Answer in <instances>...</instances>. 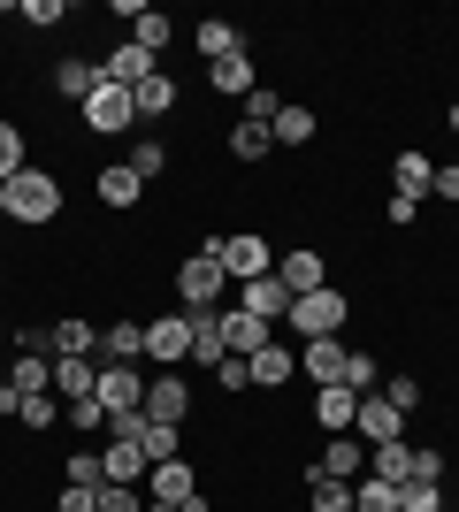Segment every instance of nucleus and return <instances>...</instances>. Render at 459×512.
I'll return each mask as SVG.
<instances>
[{"mask_svg": "<svg viewBox=\"0 0 459 512\" xmlns=\"http://www.w3.org/2000/svg\"><path fill=\"white\" fill-rule=\"evenodd\" d=\"M222 291H230V276H222V237H207V245L176 268V299H184V314H199V306H222Z\"/></svg>", "mask_w": 459, "mask_h": 512, "instance_id": "1", "label": "nucleus"}, {"mask_svg": "<svg viewBox=\"0 0 459 512\" xmlns=\"http://www.w3.org/2000/svg\"><path fill=\"white\" fill-rule=\"evenodd\" d=\"M345 321H352V299L322 283V291H306V299H291V321H284V329H291L299 344H314V337H337Z\"/></svg>", "mask_w": 459, "mask_h": 512, "instance_id": "2", "label": "nucleus"}, {"mask_svg": "<svg viewBox=\"0 0 459 512\" xmlns=\"http://www.w3.org/2000/svg\"><path fill=\"white\" fill-rule=\"evenodd\" d=\"M8 214H16V222H54V214H62V184L46 169H23L16 184H8Z\"/></svg>", "mask_w": 459, "mask_h": 512, "instance_id": "3", "label": "nucleus"}, {"mask_svg": "<svg viewBox=\"0 0 459 512\" xmlns=\"http://www.w3.org/2000/svg\"><path fill=\"white\" fill-rule=\"evenodd\" d=\"M222 276H230V283L276 276V245H268L261 230H238V237H222Z\"/></svg>", "mask_w": 459, "mask_h": 512, "instance_id": "4", "label": "nucleus"}, {"mask_svg": "<svg viewBox=\"0 0 459 512\" xmlns=\"http://www.w3.org/2000/svg\"><path fill=\"white\" fill-rule=\"evenodd\" d=\"M85 130H100V138H123V130H138V107H131V92L123 85H92V100H85Z\"/></svg>", "mask_w": 459, "mask_h": 512, "instance_id": "5", "label": "nucleus"}, {"mask_svg": "<svg viewBox=\"0 0 459 512\" xmlns=\"http://www.w3.org/2000/svg\"><path fill=\"white\" fill-rule=\"evenodd\" d=\"M146 360L161 367V375L192 360V314H161V321H146Z\"/></svg>", "mask_w": 459, "mask_h": 512, "instance_id": "6", "label": "nucleus"}, {"mask_svg": "<svg viewBox=\"0 0 459 512\" xmlns=\"http://www.w3.org/2000/svg\"><path fill=\"white\" fill-rule=\"evenodd\" d=\"M352 436H360V444H398V436H406V413H398L383 390H368L360 413H352Z\"/></svg>", "mask_w": 459, "mask_h": 512, "instance_id": "7", "label": "nucleus"}, {"mask_svg": "<svg viewBox=\"0 0 459 512\" xmlns=\"http://www.w3.org/2000/svg\"><path fill=\"white\" fill-rule=\"evenodd\" d=\"M184 413H192V383H184V375H153L146 383V421H161V428H184Z\"/></svg>", "mask_w": 459, "mask_h": 512, "instance_id": "8", "label": "nucleus"}, {"mask_svg": "<svg viewBox=\"0 0 459 512\" xmlns=\"http://www.w3.org/2000/svg\"><path fill=\"white\" fill-rule=\"evenodd\" d=\"M345 367H352V352L337 337H314V344H299V375L314 390H329V383H345Z\"/></svg>", "mask_w": 459, "mask_h": 512, "instance_id": "9", "label": "nucleus"}, {"mask_svg": "<svg viewBox=\"0 0 459 512\" xmlns=\"http://www.w3.org/2000/svg\"><path fill=\"white\" fill-rule=\"evenodd\" d=\"M276 276H284L291 299H306V291H322V283H329V260L314 253V245H291V253H276Z\"/></svg>", "mask_w": 459, "mask_h": 512, "instance_id": "10", "label": "nucleus"}, {"mask_svg": "<svg viewBox=\"0 0 459 512\" xmlns=\"http://www.w3.org/2000/svg\"><path fill=\"white\" fill-rule=\"evenodd\" d=\"M184 497H199V474L184 467V459H153L146 467V505H184Z\"/></svg>", "mask_w": 459, "mask_h": 512, "instance_id": "11", "label": "nucleus"}, {"mask_svg": "<svg viewBox=\"0 0 459 512\" xmlns=\"http://www.w3.org/2000/svg\"><path fill=\"white\" fill-rule=\"evenodd\" d=\"M238 306L253 321H268V329H276V321H291V291H284V276H253V283H238Z\"/></svg>", "mask_w": 459, "mask_h": 512, "instance_id": "12", "label": "nucleus"}, {"mask_svg": "<svg viewBox=\"0 0 459 512\" xmlns=\"http://www.w3.org/2000/svg\"><path fill=\"white\" fill-rule=\"evenodd\" d=\"M100 406H108V413L146 406V375H138L131 360H108V367H100Z\"/></svg>", "mask_w": 459, "mask_h": 512, "instance_id": "13", "label": "nucleus"}, {"mask_svg": "<svg viewBox=\"0 0 459 512\" xmlns=\"http://www.w3.org/2000/svg\"><path fill=\"white\" fill-rule=\"evenodd\" d=\"M306 474H329V482H360V474H368V444H360V436H329L322 459H314Z\"/></svg>", "mask_w": 459, "mask_h": 512, "instance_id": "14", "label": "nucleus"}, {"mask_svg": "<svg viewBox=\"0 0 459 512\" xmlns=\"http://www.w3.org/2000/svg\"><path fill=\"white\" fill-rule=\"evenodd\" d=\"M192 46L207 54V69H215V62H230V54H253V46H245V31H238L230 16H207V23H192Z\"/></svg>", "mask_w": 459, "mask_h": 512, "instance_id": "15", "label": "nucleus"}, {"mask_svg": "<svg viewBox=\"0 0 459 512\" xmlns=\"http://www.w3.org/2000/svg\"><path fill=\"white\" fill-rule=\"evenodd\" d=\"M153 69H161V54H146V46H131V39H123V46L108 54V62H100V77H108V85H123V92H138V85L153 77Z\"/></svg>", "mask_w": 459, "mask_h": 512, "instance_id": "16", "label": "nucleus"}, {"mask_svg": "<svg viewBox=\"0 0 459 512\" xmlns=\"http://www.w3.org/2000/svg\"><path fill=\"white\" fill-rule=\"evenodd\" d=\"M429 184H437V161H429L421 146H406V153L391 161V192H398V199H414V207H421V199H429Z\"/></svg>", "mask_w": 459, "mask_h": 512, "instance_id": "17", "label": "nucleus"}, {"mask_svg": "<svg viewBox=\"0 0 459 512\" xmlns=\"http://www.w3.org/2000/svg\"><path fill=\"white\" fill-rule=\"evenodd\" d=\"M46 352H54V360H100V329H92V321H54V329H46Z\"/></svg>", "mask_w": 459, "mask_h": 512, "instance_id": "18", "label": "nucleus"}, {"mask_svg": "<svg viewBox=\"0 0 459 512\" xmlns=\"http://www.w3.org/2000/svg\"><path fill=\"white\" fill-rule=\"evenodd\" d=\"M230 360V337H222V306H199L192 314V367H222Z\"/></svg>", "mask_w": 459, "mask_h": 512, "instance_id": "19", "label": "nucleus"}, {"mask_svg": "<svg viewBox=\"0 0 459 512\" xmlns=\"http://www.w3.org/2000/svg\"><path fill=\"white\" fill-rule=\"evenodd\" d=\"M368 474L391 482V490H406V482H414V444H406V436H398V444H368Z\"/></svg>", "mask_w": 459, "mask_h": 512, "instance_id": "20", "label": "nucleus"}, {"mask_svg": "<svg viewBox=\"0 0 459 512\" xmlns=\"http://www.w3.org/2000/svg\"><path fill=\"white\" fill-rule=\"evenodd\" d=\"M352 413H360V390H345V383L314 390V421H322L329 436H352Z\"/></svg>", "mask_w": 459, "mask_h": 512, "instance_id": "21", "label": "nucleus"}, {"mask_svg": "<svg viewBox=\"0 0 459 512\" xmlns=\"http://www.w3.org/2000/svg\"><path fill=\"white\" fill-rule=\"evenodd\" d=\"M222 337H230V352H238V360H253L261 344H276V329H268V321H253L245 306H230V314H222Z\"/></svg>", "mask_w": 459, "mask_h": 512, "instance_id": "22", "label": "nucleus"}, {"mask_svg": "<svg viewBox=\"0 0 459 512\" xmlns=\"http://www.w3.org/2000/svg\"><path fill=\"white\" fill-rule=\"evenodd\" d=\"M100 467H108V482H131V490H138L153 459H146V444H131V436H115V444L100 451Z\"/></svg>", "mask_w": 459, "mask_h": 512, "instance_id": "23", "label": "nucleus"}, {"mask_svg": "<svg viewBox=\"0 0 459 512\" xmlns=\"http://www.w3.org/2000/svg\"><path fill=\"white\" fill-rule=\"evenodd\" d=\"M207 85H215L222 100H238V107H245V92H261V77H253V54H230V62H215V69H207Z\"/></svg>", "mask_w": 459, "mask_h": 512, "instance_id": "24", "label": "nucleus"}, {"mask_svg": "<svg viewBox=\"0 0 459 512\" xmlns=\"http://www.w3.org/2000/svg\"><path fill=\"white\" fill-rule=\"evenodd\" d=\"M92 85H100V62L69 54V62H54V85H46V92H62V100H77V107H85V100H92Z\"/></svg>", "mask_w": 459, "mask_h": 512, "instance_id": "25", "label": "nucleus"}, {"mask_svg": "<svg viewBox=\"0 0 459 512\" xmlns=\"http://www.w3.org/2000/svg\"><path fill=\"white\" fill-rule=\"evenodd\" d=\"M108 360H146V321H108V337H100V367Z\"/></svg>", "mask_w": 459, "mask_h": 512, "instance_id": "26", "label": "nucleus"}, {"mask_svg": "<svg viewBox=\"0 0 459 512\" xmlns=\"http://www.w3.org/2000/svg\"><path fill=\"white\" fill-rule=\"evenodd\" d=\"M131 107H138V123H161V115L176 107V77H169V69H153L146 85L131 92Z\"/></svg>", "mask_w": 459, "mask_h": 512, "instance_id": "27", "label": "nucleus"}, {"mask_svg": "<svg viewBox=\"0 0 459 512\" xmlns=\"http://www.w3.org/2000/svg\"><path fill=\"white\" fill-rule=\"evenodd\" d=\"M92 192H100V207H138V192H146V184H138L123 161H108V169L92 176Z\"/></svg>", "mask_w": 459, "mask_h": 512, "instance_id": "28", "label": "nucleus"}, {"mask_svg": "<svg viewBox=\"0 0 459 512\" xmlns=\"http://www.w3.org/2000/svg\"><path fill=\"white\" fill-rule=\"evenodd\" d=\"M245 367H253V390H284L291 383V344H261Z\"/></svg>", "mask_w": 459, "mask_h": 512, "instance_id": "29", "label": "nucleus"}, {"mask_svg": "<svg viewBox=\"0 0 459 512\" xmlns=\"http://www.w3.org/2000/svg\"><path fill=\"white\" fill-rule=\"evenodd\" d=\"M54 390H69V398H100V360H54Z\"/></svg>", "mask_w": 459, "mask_h": 512, "instance_id": "30", "label": "nucleus"}, {"mask_svg": "<svg viewBox=\"0 0 459 512\" xmlns=\"http://www.w3.org/2000/svg\"><path fill=\"white\" fill-rule=\"evenodd\" d=\"M8 383H16L23 398H39V390L54 383V360H46V352H16V367H8Z\"/></svg>", "mask_w": 459, "mask_h": 512, "instance_id": "31", "label": "nucleus"}, {"mask_svg": "<svg viewBox=\"0 0 459 512\" xmlns=\"http://www.w3.org/2000/svg\"><path fill=\"white\" fill-rule=\"evenodd\" d=\"M268 153H276V130L268 123H238L230 130V161H268Z\"/></svg>", "mask_w": 459, "mask_h": 512, "instance_id": "32", "label": "nucleus"}, {"mask_svg": "<svg viewBox=\"0 0 459 512\" xmlns=\"http://www.w3.org/2000/svg\"><path fill=\"white\" fill-rule=\"evenodd\" d=\"M123 169H131L138 184H153V176H169V146H161V138H138V146L123 153Z\"/></svg>", "mask_w": 459, "mask_h": 512, "instance_id": "33", "label": "nucleus"}, {"mask_svg": "<svg viewBox=\"0 0 459 512\" xmlns=\"http://www.w3.org/2000/svg\"><path fill=\"white\" fill-rule=\"evenodd\" d=\"M268 130H276V146H306V138H314V130H322V123H314V107L284 100V115H276V123H268Z\"/></svg>", "mask_w": 459, "mask_h": 512, "instance_id": "34", "label": "nucleus"}, {"mask_svg": "<svg viewBox=\"0 0 459 512\" xmlns=\"http://www.w3.org/2000/svg\"><path fill=\"white\" fill-rule=\"evenodd\" d=\"M306 512H352V482H329V474H306Z\"/></svg>", "mask_w": 459, "mask_h": 512, "instance_id": "35", "label": "nucleus"}, {"mask_svg": "<svg viewBox=\"0 0 459 512\" xmlns=\"http://www.w3.org/2000/svg\"><path fill=\"white\" fill-rule=\"evenodd\" d=\"M352 512H398V490L375 482V474H360V482H352Z\"/></svg>", "mask_w": 459, "mask_h": 512, "instance_id": "36", "label": "nucleus"}, {"mask_svg": "<svg viewBox=\"0 0 459 512\" xmlns=\"http://www.w3.org/2000/svg\"><path fill=\"white\" fill-rule=\"evenodd\" d=\"M69 490H100V482H108V467H100V451H69Z\"/></svg>", "mask_w": 459, "mask_h": 512, "instance_id": "37", "label": "nucleus"}, {"mask_svg": "<svg viewBox=\"0 0 459 512\" xmlns=\"http://www.w3.org/2000/svg\"><path fill=\"white\" fill-rule=\"evenodd\" d=\"M23 169H31V161H23V130H16V123H0V184H16Z\"/></svg>", "mask_w": 459, "mask_h": 512, "instance_id": "38", "label": "nucleus"}, {"mask_svg": "<svg viewBox=\"0 0 459 512\" xmlns=\"http://www.w3.org/2000/svg\"><path fill=\"white\" fill-rule=\"evenodd\" d=\"M131 46H146V54H161V46H169V16H161V8H146V16L131 23Z\"/></svg>", "mask_w": 459, "mask_h": 512, "instance_id": "39", "label": "nucleus"}, {"mask_svg": "<svg viewBox=\"0 0 459 512\" xmlns=\"http://www.w3.org/2000/svg\"><path fill=\"white\" fill-rule=\"evenodd\" d=\"M398 512H444V482H406V490H398Z\"/></svg>", "mask_w": 459, "mask_h": 512, "instance_id": "40", "label": "nucleus"}, {"mask_svg": "<svg viewBox=\"0 0 459 512\" xmlns=\"http://www.w3.org/2000/svg\"><path fill=\"white\" fill-rule=\"evenodd\" d=\"M345 390H383V367H375V352H352V367H345Z\"/></svg>", "mask_w": 459, "mask_h": 512, "instance_id": "41", "label": "nucleus"}, {"mask_svg": "<svg viewBox=\"0 0 459 512\" xmlns=\"http://www.w3.org/2000/svg\"><path fill=\"white\" fill-rule=\"evenodd\" d=\"M62 421L77 428V436H92V428L108 421V406H100V398H69V406H62Z\"/></svg>", "mask_w": 459, "mask_h": 512, "instance_id": "42", "label": "nucleus"}, {"mask_svg": "<svg viewBox=\"0 0 459 512\" xmlns=\"http://www.w3.org/2000/svg\"><path fill=\"white\" fill-rule=\"evenodd\" d=\"M138 444H146V459H184L176 428H161V421H146V436H138Z\"/></svg>", "mask_w": 459, "mask_h": 512, "instance_id": "43", "label": "nucleus"}, {"mask_svg": "<svg viewBox=\"0 0 459 512\" xmlns=\"http://www.w3.org/2000/svg\"><path fill=\"white\" fill-rule=\"evenodd\" d=\"M100 512H146V497L131 482H100Z\"/></svg>", "mask_w": 459, "mask_h": 512, "instance_id": "44", "label": "nucleus"}, {"mask_svg": "<svg viewBox=\"0 0 459 512\" xmlns=\"http://www.w3.org/2000/svg\"><path fill=\"white\" fill-rule=\"evenodd\" d=\"M276 115H284V100H276V92H245V115H238V123H276Z\"/></svg>", "mask_w": 459, "mask_h": 512, "instance_id": "45", "label": "nucleus"}, {"mask_svg": "<svg viewBox=\"0 0 459 512\" xmlns=\"http://www.w3.org/2000/svg\"><path fill=\"white\" fill-rule=\"evenodd\" d=\"M16 421H23V428H54V421H62V406H54V398L39 390V398H23V413H16Z\"/></svg>", "mask_w": 459, "mask_h": 512, "instance_id": "46", "label": "nucleus"}, {"mask_svg": "<svg viewBox=\"0 0 459 512\" xmlns=\"http://www.w3.org/2000/svg\"><path fill=\"white\" fill-rule=\"evenodd\" d=\"M383 398H391L398 413H421V383H414V375H391V383H383Z\"/></svg>", "mask_w": 459, "mask_h": 512, "instance_id": "47", "label": "nucleus"}, {"mask_svg": "<svg viewBox=\"0 0 459 512\" xmlns=\"http://www.w3.org/2000/svg\"><path fill=\"white\" fill-rule=\"evenodd\" d=\"M215 390H253V367H245L238 352H230V360L215 367Z\"/></svg>", "mask_w": 459, "mask_h": 512, "instance_id": "48", "label": "nucleus"}, {"mask_svg": "<svg viewBox=\"0 0 459 512\" xmlns=\"http://www.w3.org/2000/svg\"><path fill=\"white\" fill-rule=\"evenodd\" d=\"M16 16H23V23H39V31H46V23H62V16H69V8H62V0H23Z\"/></svg>", "mask_w": 459, "mask_h": 512, "instance_id": "49", "label": "nucleus"}, {"mask_svg": "<svg viewBox=\"0 0 459 512\" xmlns=\"http://www.w3.org/2000/svg\"><path fill=\"white\" fill-rule=\"evenodd\" d=\"M54 512H100V490H69V482H62V497H54Z\"/></svg>", "mask_w": 459, "mask_h": 512, "instance_id": "50", "label": "nucleus"}, {"mask_svg": "<svg viewBox=\"0 0 459 512\" xmlns=\"http://www.w3.org/2000/svg\"><path fill=\"white\" fill-rule=\"evenodd\" d=\"M414 482H444V451H421L414 444Z\"/></svg>", "mask_w": 459, "mask_h": 512, "instance_id": "51", "label": "nucleus"}, {"mask_svg": "<svg viewBox=\"0 0 459 512\" xmlns=\"http://www.w3.org/2000/svg\"><path fill=\"white\" fill-rule=\"evenodd\" d=\"M429 199H452V207H459V161H444V169H437V184H429Z\"/></svg>", "mask_w": 459, "mask_h": 512, "instance_id": "52", "label": "nucleus"}, {"mask_svg": "<svg viewBox=\"0 0 459 512\" xmlns=\"http://www.w3.org/2000/svg\"><path fill=\"white\" fill-rule=\"evenodd\" d=\"M16 413H23V390H16V383H0V421H16Z\"/></svg>", "mask_w": 459, "mask_h": 512, "instance_id": "53", "label": "nucleus"}, {"mask_svg": "<svg viewBox=\"0 0 459 512\" xmlns=\"http://www.w3.org/2000/svg\"><path fill=\"white\" fill-rule=\"evenodd\" d=\"M444 123H452V138H459V100H452V115H444Z\"/></svg>", "mask_w": 459, "mask_h": 512, "instance_id": "54", "label": "nucleus"}, {"mask_svg": "<svg viewBox=\"0 0 459 512\" xmlns=\"http://www.w3.org/2000/svg\"><path fill=\"white\" fill-rule=\"evenodd\" d=\"M146 512H184V505H146Z\"/></svg>", "mask_w": 459, "mask_h": 512, "instance_id": "55", "label": "nucleus"}, {"mask_svg": "<svg viewBox=\"0 0 459 512\" xmlns=\"http://www.w3.org/2000/svg\"><path fill=\"white\" fill-rule=\"evenodd\" d=\"M0 214H8V184H0Z\"/></svg>", "mask_w": 459, "mask_h": 512, "instance_id": "56", "label": "nucleus"}, {"mask_svg": "<svg viewBox=\"0 0 459 512\" xmlns=\"http://www.w3.org/2000/svg\"><path fill=\"white\" fill-rule=\"evenodd\" d=\"M0 276H8V260H0Z\"/></svg>", "mask_w": 459, "mask_h": 512, "instance_id": "57", "label": "nucleus"}, {"mask_svg": "<svg viewBox=\"0 0 459 512\" xmlns=\"http://www.w3.org/2000/svg\"><path fill=\"white\" fill-rule=\"evenodd\" d=\"M0 337H8V321H0Z\"/></svg>", "mask_w": 459, "mask_h": 512, "instance_id": "58", "label": "nucleus"}]
</instances>
